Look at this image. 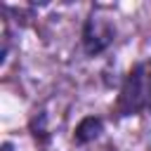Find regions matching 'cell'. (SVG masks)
<instances>
[{
    "instance_id": "cell-4",
    "label": "cell",
    "mask_w": 151,
    "mask_h": 151,
    "mask_svg": "<svg viewBox=\"0 0 151 151\" xmlns=\"http://www.w3.org/2000/svg\"><path fill=\"white\" fill-rule=\"evenodd\" d=\"M2 151H12V144H9V142H5V144H2Z\"/></svg>"
},
{
    "instance_id": "cell-3",
    "label": "cell",
    "mask_w": 151,
    "mask_h": 151,
    "mask_svg": "<svg viewBox=\"0 0 151 151\" xmlns=\"http://www.w3.org/2000/svg\"><path fill=\"white\" fill-rule=\"evenodd\" d=\"M101 130H104V123H101V118H94V116H87V118H83L80 123H78V127H76V142L78 144H87V142H94L99 134H101Z\"/></svg>"
},
{
    "instance_id": "cell-1",
    "label": "cell",
    "mask_w": 151,
    "mask_h": 151,
    "mask_svg": "<svg viewBox=\"0 0 151 151\" xmlns=\"http://www.w3.org/2000/svg\"><path fill=\"white\" fill-rule=\"evenodd\" d=\"M118 111L120 116H134V113L151 111V59L139 61L125 76V83L118 97Z\"/></svg>"
},
{
    "instance_id": "cell-2",
    "label": "cell",
    "mask_w": 151,
    "mask_h": 151,
    "mask_svg": "<svg viewBox=\"0 0 151 151\" xmlns=\"http://www.w3.org/2000/svg\"><path fill=\"white\" fill-rule=\"evenodd\" d=\"M116 38V26H113V17L109 9L97 7L90 12V17L85 19L83 26V47L90 57L104 52Z\"/></svg>"
}]
</instances>
